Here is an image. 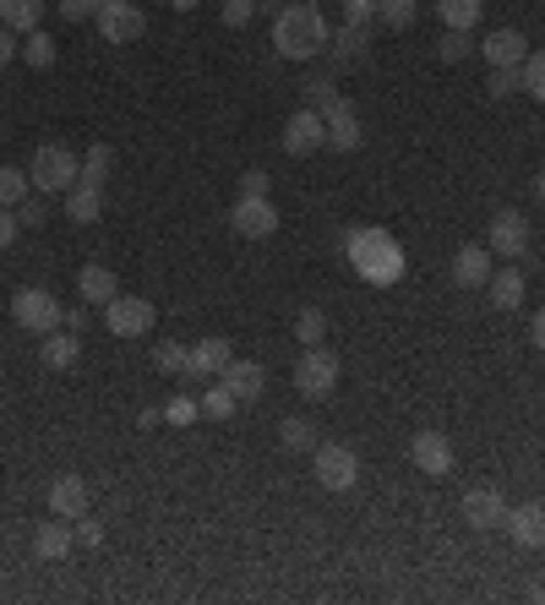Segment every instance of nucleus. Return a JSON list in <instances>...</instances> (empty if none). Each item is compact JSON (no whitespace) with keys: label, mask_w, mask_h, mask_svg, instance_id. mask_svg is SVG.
<instances>
[{"label":"nucleus","mask_w":545,"mask_h":605,"mask_svg":"<svg viewBox=\"0 0 545 605\" xmlns=\"http://www.w3.org/2000/svg\"><path fill=\"white\" fill-rule=\"evenodd\" d=\"M327 39H333V28H327V17L311 7V0H289V7H278L273 50L284 61H317V55H327Z\"/></svg>","instance_id":"1"},{"label":"nucleus","mask_w":545,"mask_h":605,"mask_svg":"<svg viewBox=\"0 0 545 605\" xmlns=\"http://www.w3.org/2000/svg\"><path fill=\"white\" fill-rule=\"evenodd\" d=\"M28 181H34V192L39 197H66L77 181H83V159L72 153V148H61V143H45L39 153H34V164H28Z\"/></svg>","instance_id":"2"},{"label":"nucleus","mask_w":545,"mask_h":605,"mask_svg":"<svg viewBox=\"0 0 545 605\" xmlns=\"http://www.w3.org/2000/svg\"><path fill=\"white\" fill-rule=\"evenodd\" d=\"M349 257H355V268L366 273V279H376V284H387V279H398V246L382 235V230H355L349 235Z\"/></svg>","instance_id":"3"},{"label":"nucleus","mask_w":545,"mask_h":605,"mask_svg":"<svg viewBox=\"0 0 545 605\" xmlns=\"http://www.w3.org/2000/svg\"><path fill=\"white\" fill-rule=\"evenodd\" d=\"M338 387V355L322 349V344H306L300 360H295V393L300 398H327Z\"/></svg>","instance_id":"4"},{"label":"nucleus","mask_w":545,"mask_h":605,"mask_svg":"<svg viewBox=\"0 0 545 605\" xmlns=\"http://www.w3.org/2000/svg\"><path fill=\"white\" fill-rule=\"evenodd\" d=\"M12 317H17V328H28V333H55V328L66 322V311H61V300H55L50 289H17V295H12Z\"/></svg>","instance_id":"5"},{"label":"nucleus","mask_w":545,"mask_h":605,"mask_svg":"<svg viewBox=\"0 0 545 605\" xmlns=\"http://www.w3.org/2000/svg\"><path fill=\"white\" fill-rule=\"evenodd\" d=\"M317 110H322V126H327V148L355 153V148H360V115H355V104H349L344 94H327Z\"/></svg>","instance_id":"6"},{"label":"nucleus","mask_w":545,"mask_h":605,"mask_svg":"<svg viewBox=\"0 0 545 605\" xmlns=\"http://www.w3.org/2000/svg\"><path fill=\"white\" fill-rule=\"evenodd\" d=\"M317 480L327 491H349L360 480V453L344 442H317Z\"/></svg>","instance_id":"7"},{"label":"nucleus","mask_w":545,"mask_h":605,"mask_svg":"<svg viewBox=\"0 0 545 605\" xmlns=\"http://www.w3.org/2000/svg\"><path fill=\"white\" fill-rule=\"evenodd\" d=\"M143 28H148V17H143L137 0H104V7H99L104 45H132V39H143Z\"/></svg>","instance_id":"8"},{"label":"nucleus","mask_w":545,"mask_h":605,"mask_svg":"<svg viewBox=\"0 0 545 605\" xmlns=\"http://www.w3.org/2000/svg\"><path fill=\"white\" fill-rule=\"evenodd\" d=\"M104 328L115 338H143V333H153V306L143 295H115L104 306Z\"/></svg>","instance_id":"9"},{"label":"nucleus","mask_w":545,"mask_h":605,"mask_svg":"<svg viewBox=\"0 0 545 605\" xmlns=\"http://www.w3.org/2000/svg\"><path fill=\"white\" fill-rule=\"evenodd\" d=\"M230 230L246 235V240H268V235L278 230V208H273V197H240V202L230 208Z\"/></svg>","instance_id":"10"},{"label":"nucleus","mask_w":545,"mask_h":605,"mask_svg":"<svg viewBox=\"0 0 545 605\" xmlns=\"http://www.w3.org/2000/svg\"><path fill=\"white\" fill-rule=\"evenodd\" d=\"M501 529H507V540H512L518 551H540V545H545V507H540V502L507 507Z\"/></svg>","instance_id":"11"},{"label":"nucleus","mask_w":545,"mask_h":605,"mask_svg":"<svg viewBox=\"0 0 545 605\" xmlns=\"http://www.w3.org/2000/svg\"><path fill=\"white\" fill-rule=\"evenodd\" d=\"M322 143H327V126H322V110H295V115H289V126H284V153L306 159V153H317Z\"/></svg>","instance_id":"12"},{"label":"nucleus","mask_w":545,"mask_h":605,"mask_svg":"<svg viewBox=\"0 0 545 605\" xmlns=\"http://www.w3.org/2000/svg\"><path fill=\"white\" fill-rule=\"evenodd\" d=\"M491 251L507 257V262H518V257L529 251V219L512 213V208H501V213L491 219Z\"/></svg>","instance_id":"13"},{"label":"nucleus","mask_w":545,"mask_h":605,"mask_svg":"<svg viewBox=\"0 0 545 605\" xmlns=\"http://www.w3.org/2000/svg\"><path fill=\"white\" fill-rule=\"evenodd\" d=\"M409 458H414V469L420 474H453V442L442 436V431H414V442H409Z\"/></svg>","instance_id":"14"},{"label":"nucleus","mask_w":545,"mask_h":605,"mask_svg":"<svg viewBox=\"0 0 545 605\" xmlns=\"http://www.w3.org/2000/svg\"><path fill=\"white\" fill-rule=\"evenodd\" d=\"M230 360H235V355H230V338H202V344H191L186 382H213V376H224Z\"/></svg>","instance_id":"15"},{"label":"nucleus","mask_w":545,"mask_h":605,"mask_svg":"<svg viewBox=\"0 0 545 605\" xmlns=\"http://www.w3.org/2000/svg\"><path fill=\"white\" fill-rule=\"evenodd\" d=\"M463 518H469L474 529H501V518H507V496H501L496 485H474V491L463 496Z\"/></svg>","instance_id":"16"},{"label":"nucleus","mask_w":545,"mask_h":605,"mask_svg":"<svg viewBox=\"0 0 545 605\" xmlns=\"http://www.w3.org/2000/svg\"><path fill=\"white\" fill-rule=\"evenodd\" d=\"M72 545H77V534H72V523H66L61 513H50V523L34 529V556H39V561H66Z\"/></svg>","instance_id":"17"},{"label":"nucleus","mask_w":545,"mask_h":605,"mask_svg":"<svg viewBox=\"0 0 545 605\" xmlns=\"http://www.w3.org/2000/svg\"><path fill=\"white\" fill-rule=\"evenodd\" d=\"M480 55L491 61V72H496V66H523V61H529V39H523L518 28H496L491 39H480Z\"/></svg>","instance_id":"18"},{"label":"nucleus","mask_w":545,"mask_h":605,"mask_svg":"<svg viewBox=\"0 0 545 605\" xmlns=\"http://www.w3.org/2000/svg\"><path fill=\"white\" fill-rule=\"evenodd\" d=\"M453 284H458V289L491 284V246H458V251H453Z\"/></svg>","instance_id":"19"},{"label":"nucleus","mask_w":545,"mask_h":605,"mask_svg":"<svg viewBox=\"0 0 545 605\" xmlns=\"http://www.w3.org/2000/svg\"><path fill=\"white\" fill-rule=\"evenodd\" d=\"M50 513L83 518V513H88V480H83V474H55V480H50Z\"/></svg>","instance_id":"20"},{"label":"nucleus","mask_w":545,"mask_h":605,"mask_svg":"<svg viewBox=\"0 0 545 605\" xmlns=\"http://www.w3.org/2000/svg\"><path fill=\"white\" fill-rule=\"evenodd\" d=\"M224 387H230L240 404H251V398H262V387H268V371H262L257 360H230V366H224Z\"/></svg>","instance_id":"21"},{"label":"nucleus","mask_w":545,"mask_h":605,"mask_svg":"<svg viewBox=\"0 0 545 605\" xmlns=\"http://www.w3.org/2000/svg\"><path fill=\"white\" fill-rule=\"evenodd\" d=\"M77 295H83L88 306H110V300L121 295V284H115V273H110L104 262H88V268L77 273Z\"/></svg>","instance_id":"22"},{"label":"nucleus","mask_w":545,"mask_h":605,"mask_svg":"<svg viewBox=\"0 0 545 605\" xmlns=\"http://www.w3.org/2000/svg\"><path fill=\"white\" fill-rule=\"evenodd\" d=\"M99 213H104V186L77 181V186L66 192V219H72V224H94Z\"/></svg>","instance_id":"23"},{"label":"nucleus","mask_w":545,"mask_h":605,"mask_svg":"<svg viewBox=\"0 0 545 605\" xmlns=\"http://www.w3.org/2000/svg\"><path fill=\"white\" fill-rule=\"evenodd\" d=\"M39 23H45V0H0V28L34 34Z\"/></svg>","instance_id":"24"},{"label":"nucleus","mask_w":545,"mask_h":605,"mask_svg":"<svg viewBox=\"0 0 545 605\" xmlns=\"http://www.w3.org/2000/svg\"><path fill=\"white\" fill-rule=\"evenodd\" d=\"M77 355H83L77 333H45V349H39V360H45L50 371H72V366H77Z\"/></svg>","instance_id":"25"},{"label":"nucleus","mask_w":545,"mask_h":605,"mask_svg":"<svg viewBox=\"0 0 545 605\" xmlns=\"http://www.w3.org/2000/svg\"><path fill=\"white\" fill-rule=\"evenodd\" d=\"M491 306H496V311H512V306H523V273H518V268H501V273H491Z\"/></svg>","instance_id":"26"},{"label":"nucleus","mask_w":545,"mask_h":605,"mask_svg":"<svg viewBox=\"0 0 545 605\" xmlns=\"http://www.w3.org/2000/svg\"><path fill=\"white\" fill-rule=\"evenodd\" d=\"M436 17H442V28L469 34L480 23V0H436Z\"/></svg>","instance_id":"27"},{"label":"nucleus","mask_w":545,"mask_h":605,"mask_svg":"<svg viewBox=\"0 0 545 605\" xmlns=\"http://www.w3.org/2000/svg\"><path fill=\"white\" fill-rule=\"evenodd\" d=\"M278 442H284L289 453H317V425L300 420V415H289V420L278 425Z\"/></svg>","instance_id":"28"},{"label":"nucleus","mask_w":545,"mask_h":605,"mask_svg":"<svg viewBox=\"0 0 545 605\" xmlns=\"http://www.w3.org/2000/svg\"><path fill=\"white\" fill-rule=\"evenodd\" d=\"M28 170H17V164H0V208H17V202H28Z\"/></svg>","instance_id":"29"},{"label":"nucleus","mask_w":545,"mask_h":605,"mask_svg":"<svg viewBox=\"0 0 545 605\" xmlns=\"http://www.w3.org/2000/svg\"><path fill=\"white\" fill-rule=\"evenodd\" d=\"M366 45H371L366 28H349V23H344V28L327 39V55H333V61H355V55H366Z\"/></svg>","instance_id":"30"},{"label":"nucleus","mask_w":545,"mask_h":605,"mask_svg":"<svg viewBox=\"0 0 545 605\" xmlns=\"http://www.w3.org/2000/svg\"><path fill=\"white\" fill-rule=\"evenodd\" d=\"M110 170H115V148L94 143V148H88V159H83V181H88V186H104V181H110Z\"/></svg>","instance_id":"31"},{"label":"nucleus","mask_w":545,"mask_h":605,"mask_svg":"<svg viewBox=\"0 0 545 605\" xmlns=\"http://www.w3.org/2000/svg\"><path fill=\"white\" fill-rule=\"evenodd\" d=\"M235 409H240V398H235V393L224 387V376H219V382L202 393V415H208V420H230Z\"/></svg>","instance_id":"32"},{"label":"nucleus","mask_w":545,"mask_h":605,"mask_svg":"<svg viewBox=\"0 0 545 605\" xmlns=\"http://www.w3.org/2000/svg\"><path fill=\"white\" fill-rule=\"evenodd\" d=\"M153 366H159V371H170V376H186L191 349H186V344H175V338H164V344L153 349Z\"/></svg>","instance_id":"33"},{"label":"nucleus","mask_w":545,"mask_h":605,"mask_svg":"<svg viewBox=\"0 0 545 605\" xmlns=\"http://www.w3.org/2000/svg\"><path fill=\"white\" fill-rule=\"evenodd\" d=\"M518 77H523V94H534L545 104V50H529V61L518 66Z\"/></svg>","instance_id":"34"},{"label":"nucleus","mask_w":545,"mask_h":605,"mask_svg":"<svg viewBox=\"0 0 545 605\" xmlns=\"http://www.w3.org/2000/svg\"><path fill=\"white\" fill-rule=\"evenodd\" d=\"M23 61H28V66H39V72H45V66H55V39L34 28V34H28V45H23Z\"/></svg>","instance_id":"35"},{"label":"nucleus","mask_w":545,"mask_h":605,"mask_svg":"<svg viewBox=\"0 0 545 605\" xmlns=\"http://www.w3.org/2000/svg\"><path fill=\"white\" fill-rule=\"evenodd\" d=\"M322 333H327V317H322L317 306H306V311L295 317V338H300V344H322Z\"/></svg>","instance_id":"36"},{"label":"nucleus","mask_w":545,"mask_h":605,"mask_svg":"<svg viewBox=\"0 0 545 605\" xmlns=\"http://www.w3.org/2000/svg\"><path fill=\"white\" fill-rule=\"evenodd\" d=\"M376 17L387 28H409L414 23V0H376Z\"/></svg>","instance_id":"37"},{"label":"nucleus","mask_w":545,"mask_h":605,"mask_svg":"<svg viewBox=\"0 0 545 605\" xmlns=\"http://www.w3.org/2000/svg\"><path fill=\"white\" fill-rule=\"evenodd\" d=\"M469 50H474V39H469V34H453V28H442V45H436V55H442V61H463Z\"/></svg>","instance_id":"38"},{"label":"nucleus","mask_w":545,"mask_h":605,"mask_svg":"<svg viewBox=\"0 0 545 605\" xmlns=\"http://www.w3.org/2000/svg\"><path fill=\"white\" fill-rule=\"evenodd\" d=\"M518 88H523L518 66H496V72H491V99H507V94H518Z\"/></svg>","instance_id":"39"},{"label":"nucleus","mask_w":545,"mask_h":605,"mask_svg":"<svg viewBox=\"0 0 545 605\" xmlns=\"http://www.w3.org/2000/svg\"><path fill=\"white\" fill-rule=\"evenodd\" d=\"M197 415H202L197 398H170V404H164V420H170V425H191Z\"/></svg>","instance_id":"40"},{"label":"nucleus","mask_w":545,"mask_h":605,"mask_svg":"<svg viewBox=\"0 0 545 605\" xmlns=\"http://www.w3.org/2000/svg\"><path fill=\"white\" fill-rule=\"evenodd\" d=\"M99 7H104V0H61V17L66 23H88V17H99Z\"/></svg>","instance_id":"41"},{"label":"nucleus","mask_w":545,"mask_h":605,"mask_svg":"<svg viewBox=\"0 0 545 605\" xmlns=\"http://www.w3.org/2000/svg\"><path fill=\"white\" fill-rule=\"evenodd\" d=\"M376 17V0H344V23L349 28H366Z\"/></svg>","instance_id":"42"},{"label":"nucleus","mask_w":545,"mask_h":605,"mask_svg":"<svg viewBox=\"0 0 545 605\" xmlns=\"http://www.w3.org/2000/svg\"><path fill=\"white\" fill-rule=\"evenodd\" d=\"M251 12H257V0H224V23H230V28H246Z\"/></svg>","instance_id":"43"},{"label":"nucleus","mask_w":545,"mask_h":605,"mask_svg":"<svg viewBox=\"0 0 545 605\" xmlns=\"http://www.w3.org/2000/svg\"><path fill=\"white\" fill-rule=\"evenodd\" d=\"M17 219H23V230H39L50 213H45V197H28V202H17Z\"/></svg>","instance_id":"44"},{"label":"nucleus","mask_w":545,"mask_h":605,"mask_svg":"<svg viewBox=\"0 0 545 605\" xmlns=\"http://www.w3.org/2000/svg\"><path fill=\"white\" fill-rule=\"evenodd\" d=\"M17 230H23V219H17V208H0V251H12V240H17Z\"/></svg>","instance_id":"45"},{"label":"nucleus","mask_w":545,"mask_h":605,"mask_svg":"<svg viewBox=\"0 0 545 605\" xmlns=\"http://www.w3.org/2000/svg\"><path fill=\"white\" fill-rule=\"evenodd\" d=\"M72 534H77V545H99V540H104V523H99V518H88V513H83V518H77V529H72Z\"/></svg>","instance_id":"46"},{"label":"nucleus","mask_w":545,"mask_h":605,"mask_svg":"<svg viewBox=\"0 0 545 605\" xmlns=\"http://www.w3.org/2000/svg\"><path fill=\"white\" fill-rule=\"evenodd\" d=\"M240 197H268V175H262V170H246V175H240Z\"/></svg>","instance_id":"47"},{"label":"nucleus","mask_w":545,"mask_h":605,"mask_svg":"<svg viewBox=\"0 0 545 605\" xmlns=\"http://www.w3.org/2000/svg\"><path fill=\"white\" fill-rule=\"evenodd\" d=\"M306 94H311V110H317V104L333 94V83H327V77H311V83H306Z\"/></svg>","instance_id":"48"},{"label":"nucleus","mask_w":545,"mask_h":605,"mask_svg":"<svg viewBox=\"0 0 545 605\" xmlns=\"http://www.w3.org/2000/svg\"><path fill=\"white\" fill-rule=\"evenodd\" d=\"M529 344L545 355V311H534V322H529Z\"/></svg>","instance_id":"49"},{"label":"nucleus","mask_w":545,"mask_h":605,"mask_svg":"<svg viewBox=\"0 0 545 605\" xmlns=\"http://www.w3.org/2000/svg\"><path fill=\"white\" fill-rule=\"evenodd\" d=\"M12 39H17V34H12V28H0V66H7V61H12V55H17V45H12Z\"/></svg>","instance_id":"50"},{"label":"nucleus","mask_w":545,"mask_h":605,"mask_svg":"<svg viewBox=\"0 0 545 605\" xmlns=\"http://www.w3.org/2000/svg\"><path fill=\"white\" fill-rule=\"evenodd\" d=\"M170 7H175V12H197V0H170Z\"/></svg>","instance_id":"51"},{"label":"nucleus","mask_w":545,"mask_h":605,"mask_svg":"<svg viewBox=\"0 0 545 605\" xmlns=\"http://www.w3.org/2000/svg\"><path fill=\"white\" fill-rule=\"evenodd\" d=\"M534 192H540V202H545V170H540V181H534Z\"/></svg>","instance_id":"52"},{"label":"nucleus","mask_w":545,"mask_h":605,"mask_svg":"<svg viewBox=\"0 0 545 605\" xmlns=\"http://www.w3.org/2000/svg\"><path fill=\"white\" fill-rule=\"evenodd\" d=\"M257 7H273V0H257Z\"/></svg>","instance_id":"53"},{"label":"nucleus","mask_w":545,"mask_h":605,"mask_svg":"<svg viewBox=\"0 0 545 605\" xmlns=\"http://www.w3.org/2000/svg\"><path fill=\"white\" fill-rule=\"evenodd\" d=\"M0 376H7V371H0Z\"/></svg>","instance_id":"54"}]
</instances>
